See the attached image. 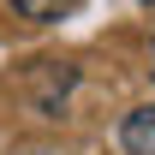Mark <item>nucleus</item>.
I'll return each instance as SVG.
<instances>
[{
  "label": "nucleus",
  "mask_w": 155,
  "mask_h": 155,
  "mask_svg": "<svg viewBox=\"0 0 155 155\" xmlns=\"http://www.w3.org/2000/svg\"><path fill=\"white\" fill-rule=\"evenodd\" d=\"M66 6H72V0H12V12H18V18H30V24H54Z\"/></svg>",
  "instance_id": "2"
},
{
  "label": "nucleus",
  "mask_w": 155,
  "mask_h": 155,
  "mask_svg": "<svg viewBox=\"0 0 155 155\" xmlns=\"http://www.w3.org/2000/svg\"><path fill=\"white\" fill-rule=\"evenodd\" d=\"M119 143H125V155H155V107H131L119 125Z\"/></svg>",
  "instance_id": "1"
}]
</instances>
